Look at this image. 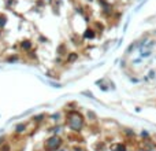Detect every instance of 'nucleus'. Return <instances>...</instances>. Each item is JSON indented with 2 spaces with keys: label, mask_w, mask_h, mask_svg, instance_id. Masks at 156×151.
Here are the masks:
<instances>
[{
  "label": "nucleus",
  "mask_w": 156,
  "mask_h": 151,
  "mask_svg": "<svg viewBox=\"0 0 156 151\" xmlns=\"http://www.w3.org/2000/svg\"><path fill=\"white\" fill-rule=\"evenodd\" d=\"M59 144H60L59 139H56V137H52V139H49V140H48L47 148H48V150H56L57 147H59Z\"/></svg>",
  "instance_id": "1"
},
{
  "label": "nucleus",
  "mask_w": 156,
  "mask_h": 151,
  "mask_svg": "<svg viewBox=\"0 0 156 151\" xmlns=\"http://www.w3.org/2000/svg\"><path fill=\"white\" fill-rule=\"evenodd\" d=\"M70 125L73 126L74 129L81 128V125H82V120H81V117L78 115V117H73V118H70Z\"/></svg>",
  "instance_id": "2"
},
{
  "label": "nucleus",
  "mask_w": 156,
  "mask_h": 151,
  "mask_svg": "<svg viewBox=\"0 0 156 151\" xmlns=\"http://www.w3.org/2000/svg\"><path fill=\"white\" fill-rule=\"evenodd\" d=\"M5 23V18L4 17H0V26H3Z\"/></svg>",
  "instance_id": "3"
},
{
  "label": "nucleus",
  "mask_w": 156,
  "mask_h": 151,
  "mask_svg": "<svg viewBox=\"0 0 156 151\" xmlns=\"http://www.w3.org/2000/svg\"><path fill=\"white\" fill-rule=\"evenodd\" d=\"M89 33H86V34H85V36L86 37H93V33H92V30H88Z\"/></svg>",
  "instance_id": "4"
}]
</instances>
